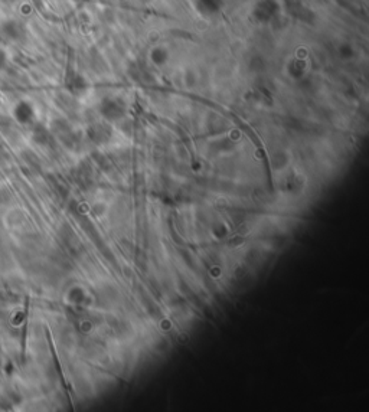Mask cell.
Wrapping results in <instances>:
<instances>
[{
    "mask_svg": "<svg viewBox=\"0 0 369 412\" xmlns=\"http://www.w3.org/2000/svg\"><path fill=\"white\" fill-rule=\"evenodd\" d=\"M1 61H4V54H3V51L0 49V62H1Z\"/></svg>",
    "mask_w": 369,
    "mask_h": 412,
    "instance_id": "6da1fadb",
    "label": "cell"
}]
</instances>
